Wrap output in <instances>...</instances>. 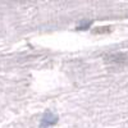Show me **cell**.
Returning a JSON list of instances; mask_svg holds the SVG:
<instances>
[{"label":"cell","mask_w":128,"mask_h":128,"mask_svg":"<svg viewBox=\"0 0 128 128\" xmlns=\"http://www.w3.org/2000/svg\"><path fill=\"white\" fill-rule=\"evenodd\" d=\"M56 115H54L52 113H45V115H44V118H42V120H41V128H49V127H51L52 124H55V122H56Z\"/></svg>","instance_id":"6da1fadb"}]
</instances>
